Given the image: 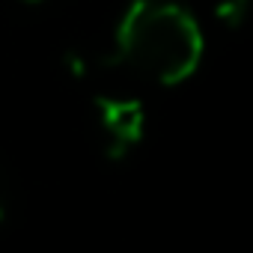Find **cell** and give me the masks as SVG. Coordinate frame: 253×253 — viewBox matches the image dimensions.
<instances>
[{
    "mask_svg": "<svg viewBox=\"0 0 253 253\" xmlns=\"http://www.w3.org/2000/svg\"><path fill=\"white\" fill-rule=\"evenodd\" d=\"M206 54L200 21L176 0H131L113 36L110 63L158 86L197 75Z\"/></svg>",
    "mask_w": 253,
    "mask_h": 253,
    "instance_id": "6da1fadb",
    "label": "cell"
},
{
    "mask_svg": "<svg viewBox=\"0 0 253 253\" xmlns=\"http://www.w3.org/2000/svg\"><path fill=\"white\" fill-rule=\"evenodd\" d=\"M95 125L101 134L104 155L122 161L143 143L146 110L134 95L125 92H98L95 95Z\"/></svg>",
    "mask_w": 253,
    "mask_h": 253,
    "instance_id": "7a4b0ae2",
    "label": "cell"
},
{
    "mask_svg": "<svg viewBox=\"0 0 253 253\" xmlns=\"http://www.w3.org/2000/svg\"><path fill=\"white\" fill-rule=\"evenodd\" d=\"M12 211V185H9V173L0 164V223H3Z\"/></svg>",
    "mask_w": 253,
    "mask_h": 253,
    "instance_id": "3957f363",
    "label": "cell"
},
{
    "mask_svg": "<svg viewBox=\"0 0 253 253\" xmlns=\"http://www.w3.org/2000/svg\"><path fill=\"white\" fill-rule=\"evenodd\" d=\"M24 3H39V0H24Z\"/></svg>",
    "mask_w": 253,
    "mask_h": 253,
    "instance_id": "277c9868",
    "label": "cell"
}]
</instances>
